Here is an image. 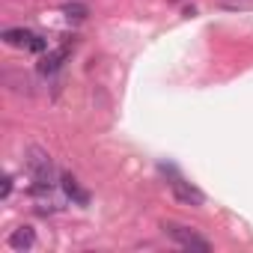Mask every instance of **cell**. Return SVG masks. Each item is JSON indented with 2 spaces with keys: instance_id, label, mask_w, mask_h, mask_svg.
Masks as SVG:
<instances>
[{
  "instance_id": "cell-3",
  "label": "cell",
  "mask_w": 253,
  "mask_h": 253,
  "mask_svg": "<svg viewBox=\"0 0 253 253\" xmlns=\"http://www.w3.org/2000/svg\"><path fill=\"white\" fill-rule=\"evenodd\" d=\"M164 170H167V173L173 176V182H170V191H173V197H176V200H179L182 206H194V209H200V206L206 203V194H203L200 188H194L191 182H185L182 176H176V173H173L170 167H164Z\"/></svg>"
},
{
  "instance_id": "cell-5",
  "label": "cell",
  "mask_w": 253,
  "mask_h": 253,
  "mask_svg": "<svg viewBox=\"0 0 253 253\" xmlns=\"http://www.w3.org/2000/svg\"><path fill=\"white\" fill-rule=\"evenodd\" d=\"M66 57H69V42L60 45V48H54V51H48V54H42V60H39V72H42V75H54V72H60L63 63H66Z\"/></svg>"
},
{
  "instance_id": "cell-4",
  "label": "cell",
  "mask_w": 253,
  "mask_h": 253,
  "mask_svg": "<svg viewBox=\"0 0 253 253\" xmlns=\"http://www.w3.org/2000/svg\"><path fill=\"white\" fill-rule=\"evenodd\" d=\"M6 244H9L15 253L33 250V247H36V229H33V226H18V229H12V232H9Z\"/></svg>"
},
{
  "instance_id": "cell-8",
  "label": "cell",
  "mask_w": 253,
  "mask_h": 253,
  "mask_svg": "<svg viewBox=\"0 0 253 253\" xmlns=\"http://www.w3.org/2000/svg\"><path fill=\"white\" fill-rule=\"evenodd\" d=\"M63 12H66L69 21H84V18H86V9H84V6H72V3H69Z\"/></svg>"
},
{
  "instance_id": "cell-9",
  "label": "cell",
  "mask_w": 253,
  "mask_h": 253,
  "mask_svg": "<svg viewBox=\"0 0 253 253\" xmlns=\"http://www.w3.org/2000/svg\"><path fill=\"white\" fill-rule=\"evenodd\" d=\"M9 194H12V176H3V191H0V197L6 200Z\"/></svg>"
},
{
  "instance_id": "cell-1",
  "label": "cell",
  "mask_w": 253,
  "mask_h": 253,
  "mask_svg": "<svg viewBox=\"0 0 253 253\" xmlns=\"http://www.w3.org/2000/svg\"><path fill=\"white\" fill-rule=\"evenodd\" d=\"M24 170H27V176H30L33 185H45V188L54 185V176H57L54 161H51V155H48L45 149H39V146H30V149H27Z\"/></svg>"
},
{
  "instance_id": "cell-7",
  "label": "cell",
  "mask_w": 253,
  "mask_h": 253,
  "mask_svg": "<svg viewBox=\"0 0 253 253\" xmlns=\"http://www.w3.org/2000/svg\"><path fill=\"white\" fill-rule=\"evenodd\" d=\"M33 36H36V33H30V30H24V27L3 30V42H6V45H12V48H30Z\"/></svg>"
},
{
  "instance_id": "cell-2",
  "label": "cell",
  "mask_w": 253,
  "mask_h": 253,
  "mask_svg": "<svg viewBox=\"0 0 253 253\" xmlns=\"http://www.w3.org/2000/svg\"><path fill=\"white\" fill-rule=\"evenodd\" d=\"M161 229H164V235L170 238V241H176L179 247H185V250H211V241L209 238H203L197 229H191V226H185V223H176V220H164L161 223Z\"/></svg>"
},
{
  "instance_id": "cell-10",
  "label": "cell",
  "mask_w": 253,
  "mask_h": 253,
  "mask_svg": "<svg viewBox=\"0 0 253 253\" xmlns=\"http://www.w3.org/2000/svg\"><path fill=\"white\" fill-rule=\"evenodd\" d=\"M30 51H45V39H42V36H33V42H30Z\"/></svg>"
},
{
  "instance_id": "cell-6",
  "label": "cell",
  "mask_w": 253,
  "mask_h": 253,
  "mask_svg": "<svg viewBox=\"0 0 253 253\" xmlns=\"http://www.w3.org/2000/svg\"><path fill=\"white\" fill-rule=\"evenodd\" d=\"M60 185H63V191H66V197H69L72 203H78V206H86V203H89V194L78 185V179H75V176L63 173V176H60Z\"/></svg>"
}]
</instances>
